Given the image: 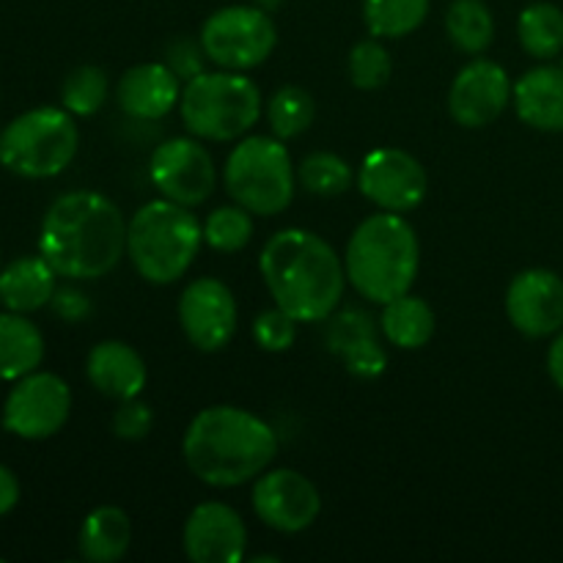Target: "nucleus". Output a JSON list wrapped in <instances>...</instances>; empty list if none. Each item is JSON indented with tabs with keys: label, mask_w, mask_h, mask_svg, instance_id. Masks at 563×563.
<instances>
[{
	"label": "nucleus",
	"mask_w": 563,
	"mask_h": 563,
	"mask_svg": "<svg viewBox=\"0 0 563 563\" xmlns=\"http://www.w3.org/2000/svg\"><path fill=\"white\" fill-rule=\"evenodd\" d=\"M130 223L119 203L97 190L55 198L38 231V253L64 278L97 280L119 267Z\"/></svg>",
	"instance_id": "f257e3e1"
},
{
	"label": "nucleus",
	"mask_w": 563,
	"mask_h": 563,
	"mask_svg": "<svg viewBox=\"0 0 563 563\" xmlns=\"http://www.w3.org/2000/svg\"><path fill=\"white\" fill-rule=\"evenodd\" d=\"M258 269L275 306L297 322H324L344 300V262L313 231L284 229L269 236Z\"/></svg>",
	"instance_id": "f03ea898"
},
{
	"label": "nucleus",
	"mask_w": 563,
	"mask_h": 563,
	"mask_svg": "<svg viewBox=\"0 0 563 563\" xmlns=\"http://www.w3.org/2000/svg\"><path fill=\"white\" fill-rule=\"evenodd\" d=\"M181 454L198 482L218 489L262 476L278 456V434L251 410L214 405L198 412L181 440Z\"/></svg>",
	"instance_id": "7ed1b4c3"
},
{
	"label": "nucleus",
	"mask_w": 563,
	"mask_h": 563,
	"mask_svg": "<svg viewBox=\"0 0 563 563\" xmlns=\"http://www.w3.org/2000/svg\"><path fill=\"white\" fill-rule=\"evenodd\" d=\"M418 267H421V245L405 214H372L352 231L346 242V280L357 295L377 306L407 295L418 278Z\"/></svg>",
	"instance_id": "20e7f679"
},
{
	"label": "nucleus",
	"mask_w": 563,
	"mask_h": 563,
	"mask_svg": "<svg viewBox=\"0 0 563 563\" xmlns=\"http://www.w3.org/2000/svg\"><path fill=\"white\" fill-rule=\"evenodd\" d=\"M203 242V225L190 207L157 198L132 214L126 231V253L143 280L168 286L179 280L196 262Z\"/></svg>",
	"instance_id": "39448f33"
},
{
	"label": "nucleus",
	"mask_w": 563,
	"mask_h": 563,
	"mask_svg": "<svg viewBox=\"0 0 563 563\" xmlns=\"http://www.w3.org/2000/svg\"><path fill=\"white\" fill-rule=\"evenodd\" d=\"M179 113L198 141H236L262 119V91L242 71H201L181 88Z\"/></svg>",
	"instance_id": "423d86ee"
},
{
	"label": "nucleus",
	"mask_w": 563,
	"mask_h": 563,
	"mask_svg": "<svg viewBox=\"0 0 563 563\" xmlns=\"http://www.w3.org/2000/svg\"><path fill=\"white\" fill-rule=\"evenodd\" d=\"M80 146V130L66 108H33L0 132V165L22 179L64 174Z\"/></svg>",
	"instance_id": "0eeeda50"
},
{
	"label": "nucleus",
	"mask_w": 563,
	"mask_h": 563,
	"mask_svg": "<svg viewBox=\"0 0 563 563\" xmlns=\"http://www.w3.org/2000/svg\"><path fill=\"white\" fill-rule=\"evenodd\" d=\"M223 185L231 201L253 214L273 218L289 209L295 198L297 168L280 137L251 135L231 148Z\"/></svg>",
	"instance_id": "6e6552de"
},
{
	"label": "nucleus",
	"mask_w": 563,
	"mask_h": 563,
	"mask_svg": "<svg viewBox=\"0 0 563 563\" xmlns=\"http://www.w3.org/2000/svg\"><path fill=\"white\" fill-rule=\"evenodd\" d=\"M275 44L278 27L262 5H225L209 14L201 27L203 55L220 69H256L273 55Z\"/></svg>",
	"instance_id": "1a4fd4ad"
},
{
	"label": "nucleus",
	"mask_w": 563,
	"mask_h": 563,
	"mask_svg": "<svg viewBox=\"0 0 563 563\" xmlns=\"http://www.w3.org/2000/svg\"><path fill=\"white\" fill-rule=\"evenodd\" d=\"M71 390L58 374L31 372L16 379L3 401V429L20 440H47L66 427Z\"/></svg>",
	"instance_id": "9d476101"
},
{
	"label": "nucleus",
	"mask_w": 563,
	"mask_h": 563,
	"mask_svg": "<svg viewBox=\"0 0 563 563\" xmlns=\"http://www.w3.org/2000/svg\"><path fill=\"white\" fill-rule=\"evenodd\" d=\"M148 179L159 196L181 207H198L209 201L218 187V168L212 154L198 137H170L163 141L148 163Z\"/></svg>",
	"instance_id": "9b49d317"
},
{
	"label": "nucleus",
	"mask_w": 563,
	"mask_h": 563,
	"mask_svg": "<svg viewBox=\"0 0 563 563\" xmlns=\"http://www.w3.org/2000/svg\"><path fill=\"white\" fill-rule=\"evenodd\" d=\"M427 170L410 152L396 146L374 148L357 170V190L383 212L405 214L427 198Z\"/></svg>",
	"instance_id": "f8f14e48"
},
{
	"label": "nucleus",
	"mask_w": 563,
	"mask_h": 563,
	"mask_svg": "<svg viewBox=\"0 0 563 563\" xmlns=\"http://www.w3.org/2000/svg\"><path fill=\"white\" fill-rule=\"evenodd\" d=\"M251 500L258 520L280 533L306 531L322 511V498L311 478L291 467L264 471L253 484Z\"/></svg>",
	"instance_id": "ddd939ff"
},
{
	"label": "nucleus",
	"mask_w": 563,
	"mask_h": 563,
	"mask_svg": "<svg viewBox=\"0 0 563 563\" xmlns=\"http://www.w3.org/2000/svg\"><path fill=\"white\" fill-rule=\"evenodd\" d=\"M240 322L236 297L223 280L196 278L179 297V324L187 341L201 352H220L231 344Z\"/></svg>",
	"instance_id": "4468645a"
},
{
	"label": "nucleus",
	"mask_w": 563,
	"mask_h": 563,
	"mask_svg": "<svg viewBox=\"0 0 563 563\" xmlns=\"http://www.w3.org/2000/svg\"><path fill=\"white\" fill-rule=\"evenodd\" d=\"M509 71L489 58H473L456 71L449 91V113L465 130L495 124L511 102Z\"/></svg>",
	"instance_id": "2eb2a0df"
},
{
	"label": "nucleus",
	"mask_w": 563,
	"mask_h": 563,
	"mask_svg": "<svg viewBox=\"0 0 563 563\" xmlns=\"http://www.w3.org/2000/svg\"><path fill=\"white\" fill-rule=\"evenodd\" d=\"M506 317L526 339H548L563 330V278L553 269H522L506 289Z\"/></svg>",
	"instance_id": "dca6fc26"
},
{
	"label": "nucleus",
	"mask_w": 563,
	"mask_h": 563,
	"mask_svg": "<svg viewBox=\"0 0 563 563\" xmlns=\"http://www.w3.org/2000/svg\"><path fill=\"white\" fill-rule=\"evenodd\" d=\"M181 544L187 559L196 563H240L245 559L247 528L229 504L207 500L187 517Z\"/></svg>",
	"instance_id": "f3484780"
},
{
	"label": "nucleus",
	"mask_w": 563,
	"mask_h": 563,
	"mask_svg": "<svg viewBox=\"0 0 563 563\" xmlns=\"http://www.w3.org/2000/svg\"><path fill=\"white\" fill-rule=\"evenodd\" d=\"M115 99L130 119H165L181 99L179 75L168 64H157V60L137 64L121 75L119 86H115Z\"/></svg>",
	"instance_id": "a211bd4d"
},
{
	"label": "nucleus",
	"mask_w": 563,
	"mask_h": 563,
	"mask_svg": "<svg viewBox=\"0 0 563 563\" xmlns=\"http://www.w3.org/2000/svg\"><path fill=\"white\" fill-rule=\"evenodd\" d=\"M86 377L102 396L115 401L137 399L148 383L141 352L126 341H99L86 357Z\"/></svg>",
	"instance_id": "6ab92c4d"
},
{
	"label": "nucleus",
	"mask_w": 563,
	"mask_h": 563,
	"mask_svg": "<svg viewBox=\"0 0 563 563\" xmlns=\"http://www.w3.org/2000/svg\"><path fill=\"white\" fill-rule=\"evenodd\" d=\"M522 124L539 132H563V69L561 66H533L511 91Z\"/></svg>",
	"instance_id": "aec40b11"
},
{
	"label": "nucleus",
	"mask_w": 563,
	"mask_h": 563,
	"mask_svg": "<svg viewBox=\"0 0 563 563\" xmlns=\"http://www.w3.org/2000/svg\"><path fill=\"white\" fill-rule=\"evenodd\" d=\"M55 273L47 258L22 256L14 258L9 267L0 269V302L5 311L33 313L38 308L49 306L55 295Z\"/></svg>",
	"instance_id": "412c9836"
},
{
	"label": "nucleus",
	"mask_w": 563,
	"mask_h": 563,
	"mask_svg": "<svg viewBox=\"0 0 563 563\" xmlns=\"http://www.w3.org/2000/svg\"><path fill=\"white\" fill-rule=\"evenodd\" d=\"M44 361V335L25 313H0V379L16 383Z\"/></svg>",
	"instance_id": "4be33fe9"
},
{
	"label": "nucleus",
	"mask_w": 563,
	"mask_h": 563,
	"mask_svg": "<svg viewBox=\"0 0 563 563\" xmlns=\"http://www.w3.org/2000/svg\"><path fill=\"white\" fill-rule=\"evenodd\" d=\"M132 522L119 506H99L82 520L77 548L86 561L115 563L130 553Z\"/></svg>",
	"instance_id": "5701e85b"
},
{
	"label": "nucleus",
	"mask_w": 563,
	"mask_h": 563,
	"mask_svg": "<svg viewBox=\"0 0 563 563\" xmlns=\"http://www.w3.org/2000/svg\"><path fill=\"white\" fill-rule=\"evenodd\" d=\"M379 328H383L385 339L399 350H421L432 341L434 330H438V317L423 297L407 291V295L385 302Z\"/></svg>",
	"instance_id": "b1692460"
},
{
	"label": "nucleus",
	"mask_w": 563,
	"mask_h": 563,
	"mask_svg": "<svg viewBox=\"0 0 563 563\" xmlns=\"http://www.w3.org/2000/svg\"><path fill=\"white\" fill-rule=\"evenodd\" d=\"M517 36L537 60H550L563 49V11L555 3H531L520 11Z\"/></svg>",
	"instance_id": "393cba45"
},
{
	"label": "nucleus",
	"mask_w": 563,
	"mask_h": 563,
	"mask_svg": "<svg viewBox=\"0 0 563 563\" xmlns=\"http://www.w3.org/2000/svg\"><path fill=\"white\" fill-rule=\"evenodd\" d=\"M445 33L456 49L482 55L495 38L493 11L482 0H454L445 11Z\"/></svg>",
	"instance_id": "a878e982"
},
{
	"label": "nucleus",
	"mask_w": 563,
	"mask_h": 563,
	"mask_svg": "<svg viewBox=\"0 0 563 563\" xmlns=\"http://www.w3.org/2000/svg\"><path fill=\"white\" fill-rule=\"evenodd\" d=\"M432 0H363V22L377 38H405L423 25Z\"/></svg>",
	"instance_id": "bb28decb"
},
{
	"label": "nucleus",
	"mask_w": 563,
	"mask_h": 563,
	"mask_svg": "<svg viewBox=\"0 0 563 563\" xmlns=\"http://www.w3.org/2000/svg\"><path fill=\"white\" fill-rule=\"evenodd\" d=\"M317 119V102L311 93L300 86H284L273 93L267 102L269 130L280 141L300 137Z\"/></svg>",
	"instance_id": "cd10ccee"
},
{
	"label": "nucleus",
	"mask_w": 563,
	"mask_h": 563,
	"mask_svg": "<svg viewBox=\"0 0 563 563\" xmlns=\"http://www.w3.org/2000/svg\"><path fill=\"white\" fill-rule=\"evenodd\" d=\"M297 181L306 187L311 196L335 198L344 196L352 185V168L346 159L330 152H313L297 165Z\"/></svg>",
	"instance_id": "c85d7f7f"
},
{
	"label": "nucleus",
	"mask_w": 563,
	"mask_h": 563,
	"mask_svg": "<svg viewBox=\"0 0 563 563\" xmlns=\"http://www.w3.org/2000/svg\"><path fill=\"white\" fill-rule=\"evenodd\" d=\"M108 71L99 66H77L60 86V102L71 115H93L108 102Z\"/></svg>",
	"instance_id": "c756f323"
},
{
	"label": "nucleus",
	"mask_w": 563,
	"mask_h": 563,
	"mask_svg": "<svg viewBox=\"0 0 563 563\" xmlns=\"http://www.w3.org/2000/svg\"><path fill=\"white\" fill-rule=\"evenodd\" d=\"M253 212L234 203L209 212L203 223V242L218 253H240L253 240Z\"/></svg>",
	"instance_id": "7c9ffc66"
},
{
	"label": "nucleus",
	"mask_w": 563,
	"mask_h": 563,
	"mask_svg": "<svg viewBox=\"0 0 563 563\" xmlns=\"http://www.w3.org/2000/svg\"><path fill=\"white\" fill-rule=\"evenodd\" d=\"M390 75H394V58L385 49V44L377 36L363 38L352 47L350 53V80L352 86L361 91H377V88L388 86Z\"/></svg>",
	"instance_id": "2f4dec72"
},
{
	"label": "nucleus",
	"mask_w": 563,
	"mask_h": 563,
	"mask_svg": "<svg viewBox=\"0 0 563 563\" xmlns=\"http://www.w3.org/2000/svg\"><path fill=\"white\" fill-rule=\"evenodd\" d=\"M372 339H379L377 324H374V319L368 317L366 311H361V308H346V311L341 313L333 311L328 317V335H324V341H328V350L333 352L339 361L346 352Z\"/></svg>",
	"instance_id": "473e14b6"
},
{
	"label": "nucleus",
	"mask_w": 563,
	"mask_h": 563,
	"mask_svg": "<svg viewBox=\"0 0 563 563\" xmlns=\"http://www.w3.org/2000/svg\"><path fill=\"white\" fill-rule=\"evenodd\" d=\"M253 339L264 352H286L297 339V319L278 306L262 311L253 322Z\"/></svg>",
	"instance_id": "72a5a7b5"
},
{
	"label": "nucleus",
	"mask_w": 563,
	"mask_h": 563,
	"mask_svg": "<svg viewBox=\"0 0 563 563\" xmlns=\"http://www.w3.org/2000/svg\"><path fill=\"white\" fill-rule=\"evenodd\" d=\"M154 427V412L146 401L126 399L119 401V410L113 416V434L121 440H143Z\"/></svg>",
	"instance_id": "f704fd0d"
},
{
	"label": "nucleus",
	"mask_w": 563,
	"mask_h": 563,
	"mask_svg": "<svg viewBox=\"0 0 563 563\" xmlns=\"http://www.w3.org/2000/svg\"><path fill=\"white\" fill-rule=\"evenodd\" d=\"M341 363H344V368L352 374V377L377 379L383 377L385 368H388V352H385V346L379 344V339H372V341H363L361 346L346 352V355L341 357Z\"/></svg>",
	"instance_id": "c9c22d12"
},
{
	"label": "nucleus",
	"mask_w": 563,
	"mask_h": 563,
	"mask_svg": "<svg viewBox=\"0 0 563 563\" xmlns=\"http://www.w3.org/2000/svg\"><path fill=\"white\" fill-rule=\"evenodd\" d=\"M201 44H192L190 38H181L168 47V66L179 75V80H190V77L201 75Z\"/></svg>",
	"instance_id": "e433bc0d"
},
{
	"label": "nucleus",
	"mask_w": 563,
	"mask_h": 563,
	"mask_svg": "<svg viewBox=\"0 0 563 563\" xmlns=\"http://www.w3.org/2000/svg\"><path fill=\"white\" fill-rule=\"evenodd\" d=\"M49 306H53V311L58 313L60 319H66V322H80V319H86L88 313H91V302H88V297L77 289H55Z\"/></svg>",
	"instance_id": "4c0bfd02"
},
{
	"label": "nucleus",
	"mask_w": 563,
	"mask_h": 563,
	"mask_svg": "<svg viewBox=\"0 0 563 563\" xmlns=\"http://www.w3.org/2000/svg\"><path fill=\"white\" fill-rule=\"evenodd\" d=\"M16 504H20V482L11 467L0 465V517L9 515Z\"/></svg>",
	"instance_id": "58836bf2"
},
{
	"label": "nucleus",
	"mask_w": 563,
	"mask_h": 563,
	"mask_svg": "<svg viewBox=\"0 0 563 563\" xmlns=\"http://www.w3.org/2000/svg\"><path fill=\"white\" fill-rule=\"evenodd\" d=\"M548 374L555 388L563 394V330H559L548 350Z\"/></svg>",
	"instance_id": "ea45409f"
},
{
	"label": "nucleus",
	"mask_w": 563,
	"mask_h": 563,
	"mask_svg": "<svg viewBox=\"0 0 563 563\" xmlns=\"http://www.w3.org/2000/svg\"><path fill=\"white\" fill-rule=\"evenodd\" d=\"M280 3H284V0H256V5H262L264 11H273V9H278Z\"/></svg>",
	"instance_id": "a19ab883"
},
{
	"label": "nucleus",
	"mask_w": 563,
	"mask_h": 563,
	"mask_svg": "<svg viewBox=\"0 0 563 563\" xmlns=\"http://www.w3.org/2000/svg\"><path fill=\"white\" fill-rule=\"evenodd\" d=\"M264 561H278V559H275V555H256V559H253V563H264Z\"/></svg>",
	"instance_id": "79ce46f5"
}]
</instances>
